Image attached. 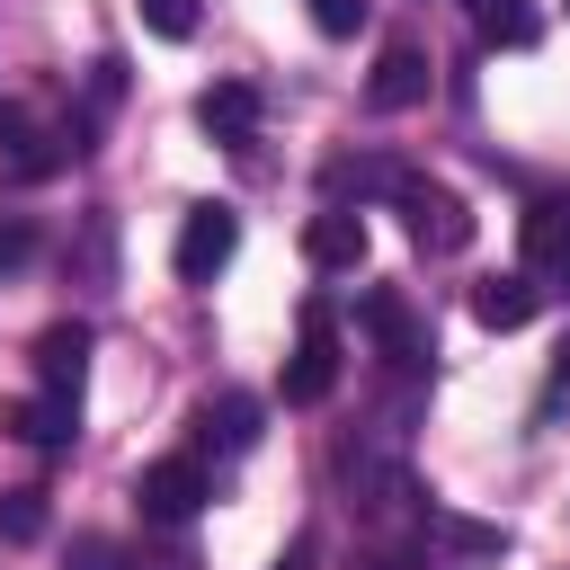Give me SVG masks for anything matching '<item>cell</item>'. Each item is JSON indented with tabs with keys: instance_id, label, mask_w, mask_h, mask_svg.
Instances as JSON below:
<instances>
[{
	"instance_id": "6da1fadb",
	"label": "cell",
	"mask_w": 570,
	"mask_h": 570,
	"mask_svg": "<svg viewBox=\"0 0 570 570\" xmlns=\"http://www.w3.org/2000/svg\"><path fill=\"white\" fill-rule=\"evenodd\" d=\"M338 481H347V508L365 525H419L428 499L410 481V454H401V428H356L338 436Z\"/></svg>"
},
{
	"instance_id": "7a4b0ae2",
	"label": "cell",
	"mask_w": 570,
	"mask_h": 570,
	"mask_svg": "<svg viewBox=\"0 0 570 570\" xmlns=\"http://www.w3.org/2000/svg\"><path fill=\"white\" fill-rule=\"evenodd\" d=\"M232 249H240V214L232 205H187V223H178V276L187 285H214L223 267H232Z\"/></svg>"
},
{
	"instance_id": "3957f363",
	"label": "cell",
	"mask_w": 570,
	"mask_h": 570,
	"mask_svg": "<svg viewBox=\"0 0 570 570\" xmlns=\"http://www.w3.org/2000/svg\"><path fill=\"white\" fill-rule=\"evenodd\" d=\"M134 499H142V517H151V525H187V517L214 499V481H205V463H196V454H160V463L134 481Z\"/></svg>"
},
{
	"instance_id": "277c9868",
	"label": "cell",
	"mask_w": 570,
	"mask_h": 570,
	"mask_svg": "<svg viewBox=\"0 0 570 570\" xmlns=\"http://www.w3.org/2000/svg\"><path fill=\"white\" fill-rule=\"evenodd\" d=\"M401 214H410V240L419 249H463L472 240V205L454 196V187H428V178H401Z\"/></svg>"
},
{
	"instance_id": "5b68a950",
	"label": "cell",
	"mask_w": 570,
	"mask_h": 570,
	"mask_svg": "<svg viewBox=\"0 0 570 570\" xmlns=\"http://www.w3.org/2000/svg\"><path fill=\"white\" fill-rule=\"evenodd\" d=\"M330 392H338V330H330V312H303V338H294V365H285V401L312 410Z\"/></svg>"
},
{
	"instance_id": "8992f818",
	"label": "cell",
	"mask_w": 570,
	"mask_h": 570,
	"mask_svg": "<svg viewBox=\"0 0 570 570\" xmlns=\"http://www.w3.org/2000/svg\"><path fill=\"white\" fill-rule=\"evenodd\" d=\"M80 374H89V330H80V321L45 330V338H36V383H45V401L80 410Z\"/></svg>"
},
{
	"instance_id": "52a82bcc",
	"label": "cell",
	"mask_w": 570,
	"mask_h": 570,
	"mask_svg": "<svg viewBox=\"0 0 570 570\" xmlns=\"http://www.w3.org/2000/svg\"><path fill=\"white\" fill-rule=\"evenodd\" d=\"M365 98H374L383 116L419 107V98H428V53H419L410 36H392V45H383V62H374V80H365Z\"/></svg>"
},
{
	"instance_id": "ba28073f",
	"label": "cell",
	"mask_w": 570,
	"mask_h": 570,
	"mask_svg": "<svg viewBox=\"0 0 570 570\" xmlns=\"http://www.w3.org/2000/svg\"><path fill=\"white\" fill-rule=\"evenodd\" d=\"M303 258L312 267H365V214L356 205H330L303 223Z\"/></svg>"
},
{
	"instance_id": "9c48e42d",
	"label": "cell",
	"mask_w": 570,
	"mask_h": 570,
	"mask_svg": "<svg viewBox=\"0 0 570 570\" xmlns=\"http://www.w3.org/2000/svg\"><path fill=\"white\" fill-rule=\"evenodd\" d=\"M365 330L383 338V356H392L401 374H410V365L428 356V330H419V312H410V303H401L392 285H374V294H365Z\"/></svg>"
},
{
	"instance_id": "30bf717a",
	"label": "cell",
	"mask_w": 570,
	"mask_h": 570,
	"mask_svg": "<svg viewBox=\"0 0 570 570\" xmlns=\"http://www.w3.org/2000/svg\"><path fill=\"white\" fill-rule=\"evenodd\" d=\"M534 303H543L534 276H490V285H472V321H481V330H525Z\"/></svg>"
},
{
	"instance_id": "8fae6325",
	"label": "cell",
	"mask_w": 570,
	"mask_h": 570,
	"mask_svg": "<svg viewBox=\"0 0 570 570\" xmlns=\"http://www.w3.org/2000/svg\"><path fill=\"white\" fill-rule=\"evenodd\" d=\"M419 525H428L445 552H463V561H499V552H508V525H481V517H454V508H428Z\"/></svg>"
},
{
	"instance_id": "7c38bea8",
	"label": "cell",
	"mask_w": 570,
	"mask_h": 570,
	"mask_svg": "<svg viewBox=\"0 0 570 570\" xmlns=\"http://www.w3.org/2000/svg\"><path fill=\"white\" fill-rule=\"evenodd\" d=\"M525 258L570 276V196H543V205H525Z\"/></svg>"
},
{
	"instance_id": "4fadbf2b",
	"label": "cell",
	"mask_w": 570,
	"mask_h": 570,
	"mask_svg": "<svg viewBox=\"0 0 570 570\" xmlns=\"http://www.w3.org/2000/svg\"><path fill=\"white\" fill-rule=\"evenodd\" d=\"M196 125H205V134H223V142H249V125H258V98L223 80V89H205V98H196Z\"/></svg>"
},
{
	"instance_id": "5bb4252c",
	"label": "cell",
	"mask_w": 570,
	"mask_h": 570,
	"mask_svg": "<svg viewBox=\"0 0 570 570\" xmlns=\"http://www.w3.org/2000/svg\"><path fill=\"white\" fill-rule=\"evenodd\" d=\"M71 419H80V410H62V401H9V410H0V428L27 436V445H62Z\"/></svg>"
},
{
	"instance_id": "9a60e30c",
	"label": "cell",
	"mask_w": 570,
	"mask_h": 570,
	"mask_svg": "<svg viewBox=\"0 0 570 570\" xmlns=\"http://www.w3.org/2000/svg\"><path fill=\"white\" fill-rule=\"evenodd\" d=\"M258 419H267V410H258L249 392H223V401L205 410V428L223 436V454H249V445H258Z\"/></svg>"
},
{
	"instance_id": "2e32d148",
	"label": "cell",
	"mask_w": 570,
	"mask_h": 570,
	"mask_svg": "<svg viewBox=\"0 0 570 570\" xmlns=\"http://www.w3.org/2000/svg\"><path fill=\"white\" fill-rule=\"evenodd\" d=\"M0 534L9 543H36L45 534V490H0Z\"/></svg>"
},
{
	"instance_id": "e0dca14e",
	"label": "cell",
	"mask_w": 570,
	"mask_h": 570,
	"mask_svg": "<svg viewBox=\"0 0 570 570\" xmlns=\"http://www.w3.org/2000/svg\"><path fill=\"white\" fill-rule=\"evenodd\" d=\"M481 36H499V45H525V36H534V18H525L517 0H481Z\"/></svg>"
},
{
	"instance_id": "ac0fdd59",
	"label": "cell",
	"mask_w": 570,
	"mask_h": 570,
	"mask_svg": "<svg viewBox=\"0 0 570 570\" xmlns=\"http://www.w3.org/2000/svg\"><path fill=\"white\" fill-rule=\"evenodd\" d=\"M142 27L178 45V36H196V0H142Z\"/></svg>"
},
{
	"instance_id": "d6986e66",
	"label": "cell",
	"mask_w": 570,
	"mask_h": 570,
	"mask_svg": "<svg viewBox=\"0 0 570 570\" xmlns=\"http://www.w3.org/2000/svg\"><path fill=\"white\" fill-rule=\"evenodd\" d=\"M27 258H36V223H18V214H9V223H0V276H18Z\"/></svg>"
},
{
	"instance_id": "ffe728a7",
	"label": "cell",
	"mask_w": 570,
	"mask_h": 570,
	"mask_svg": "<svg viewBox=\"0 0 570 570\" xmlns=\"http://www.w3.org/2000/svg\"><path fill=\"white\" fill-rule=\"evenodd\" d=\"M312 27L321 36H356L365 27V0H312Z\"/></svg>"
},
{
	"instance_id": "44dd1931",
	"label": "cell",
	"mask_w": 570,
	"mask_h": 570,
	"mask_svg": "<svg viewBox=\"0 0 570 570\" xmlns=\"http://www.w3.org/2000/svg\"><path fill=\"white\" fill-rule=\"evenodd\" d=\"M134 570H205V561H196V552H187V543H160V552H142V561H134Z\"/></svg>"
},
{
	"instance_id": "7402d4cb",
	"label": "cell",
	"mask_w": 570,
	"mask_h": 570,
	"mask_svg": "<svg viewBox=\"0 0 570 570\" xmlns=\"http://www.w3.org/2000/svg\"><path fill=\"white\" fill-rule=\"evenodd\" d=\"M71 570H107V552H98V543H80V561H71Z\"/></svg>"
},
{
	"instance_id": "603a6c76",
	"label": "cell",
	"mask_w": 570,
	"mask_h": 570,
	"mask_svg": "<svg viewBox=\"0 0 570 570\" xmlns=\"http://www.w3.org/2000/svg\"><path fill=\"white\" fill-rule=\"evenodd\" d=\"M552 374H561V383H570V330H561V347H552Z\"/></svg>"
},
{
	"instance_id": "cb8c5ba5",
	"label": "cell",
	"mask_w": 570,
	"mask_h": 570,
	"mask_svg": "<svg viewBox=\"0 0 570 570\" xmlns=\"http://www.w3.org/2000/svg\"><path fill=\"white\" fill-rule=\"evenodd\" d=\"M374 570H392V561H374Z\"/></svg>"
}]
</instances>
